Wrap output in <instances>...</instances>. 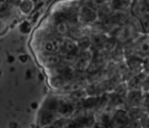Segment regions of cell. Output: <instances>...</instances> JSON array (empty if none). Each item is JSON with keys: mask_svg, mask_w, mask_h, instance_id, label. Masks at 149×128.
<instances>
[{"mask_svg": "<svg viewBox=\"0 0 149 128\" xmlns=\"http://www.w3.org/2000/svg\"><path fill=\"white\" fill-rule=\"evenodd\" d=\"M54 28H55V31L57 32V34L66 35L69 33L70 25H69V22L65 18H63L62 16H59V17L56 18L55 23H54Z\"/></svg>", "mask_w": 149, "mask_h": 128, "instance_id": "8", "label": "cell"}, {"mask_svg": "<svg viewBox=\"0 0 149 128\" xmlns=\"http://www.w3.org/2000/svg\"><path fill=\"white\" fill-rule=\"evenodd\" d=\"M98 13L94 8L90 6H82L78 9L77 22L81 24H92L97 20Z\"/></svg>", "mask_w": 149, "mask_h": 128, "instance_id": "2", "label": "cell"}, {"mask_svg": "<svg viewBox=\"0 0 149 128\" xmlns=\"http://www.w3.org/2000/svg\"><path fill=\"white\" fill-rule=\"evenodd\" d=\"M127 68L134 75L143 72V58L132 54L127 58Z\"/></svg>", "mask_w": 149, "mask_h": 128, "instance_id": "6", "label": "cell"}, {"mask_svg": "<svg viewBox=\"0 0 149 128\" xmlns=\"http://www.w3.org/2000/svg\"><path fill=\"white\" fill-rule=\"evenodd\" d=\"M131 52L132 54L142 58L149 56V34L146 33L145 35L138 39L134 43Z\"/></svg>", "mask_w": 149, "mask_h": 128, "instance_id": "3", "label": "cell"}, {"mask_svg": "<svg viewBox=\"0 0 149 128\" xmlns=\"http://www.w3.org/2000/svg\"><path fill=\"white\" fill-rule=\"evenodd\" d=\"M141 91L142 92H149V74L146 75L145 79H144L143 84H142Z\"/></svg>", "mask_w": 149, "mask_h": 128, "instance_id": "12", "label": "cell"}, {"mask_svg": "<svg viewBox=\"0 0 149 128\" xmlns=\"http://www.w3.org/2000/svg\"><path fill=\"white\" fill-rule=\"evenodd\" d=\"M93 52L87 47V49L81 50V52L77 54L74 61V68L78 71H85L89 68L93 60Z\"/></svg>", "mask_w": 149, "mask_h": 128, "instance_id": "1", "label": "cell"}, {"mask_svg": "<svg viewBox=\"0 0 149 128\" xmlns=\"http://www.w3.org/2000/svg\"><path fill=\"white\" fill-rule=\"evenodd\" d=\"M148 2H149V0H148Z\"/></svg>", "mask_w": 149, "mask_h": 128, "instance_id": "15", "label": "cell"}, {"mask_svg": "<svg viewBox=\"0 0 149 128\" xmlns=\"http://www.w3.org/2000/svg\"><path fill=\"white\" fill-rule=\"evenodd\" d=\"M8 5V0H0V11L5 10Z\"/></svg>", "mask_w": 149, "mask_h": 128, "instance_id": "14", "label": "cell"}, {"mask_svg": "<svg viewBox=\"0 0 149 128\" xmlns=\"http://www.w3.org/2000/svg\"><path fill=\"white\" fill-rule=\"evenodd\" d=\"M62 58L58 54H48L45 56V63L48 67H58L60 66Z\"/></svg>", "mask_w": 149, "mask_h": 128, "instance_id": "10", "label": "cell"}, {"mask_svg": "<svg viewBox=\"0 0 149 128\" xmlns=\"http://www.w3.org/2000/svg\"><path fill=\"white\" fill-rule=\"evenodd\" d=\"M143 72L149 74V56L143 58Z\"/></svg>", "mask_w": 149, "mask_h": 128, "instance_id": "13", "label": "cell"}, {"mask_svg": "<svg viewBox=\"0 0 149 128\" xmlns=\"http://www.w3.org/2000/svg\"><path fill=\"white\" fill-rule=\"evenodd\" d=\"M146 75L147 74L145 72H140L134 75L127 83L128 91H131V90H141L142 84H143V81L145 79Z\"/></svg>", "mask_w": 149, "mask_h": 128, "instance_id": "7", "label": "cell"}, {"mask_svg": "<svg viewBox=\"0 0 149 128\" xmlns=\"http://www.w3.org/2000/svg\"><path fill=\"white\" fill-rule=\"evenodd\" d=\"M114 126L117 127H124L127 126L130 123V117L128 115V112L123 109H119L114 113V116L110 120Z\"/></svg>", "mask_w": 149, "mask_h": 128, "instance_id": "5", "label": "cell"}, {"mask_svg": "<svg viewBox=\"0 0 149 128\" xmlns=\"http://www.w3.org/2000/svg\"><path fill=\"white\" fill-rule=\"evenodd\" d=\"M142 96H143V92L141 90H131V91H128L127 101L131 107H140Z\"/></svg>", "mask_w": 149, "mask_h": 128, "instance_id": "9", "label": "cell"}, {"mask_svg": "<svg viewBox=\"0 0 149 128\" xmlns=\"http://www.w3.org/2000/svg\"><path fill=\"white\" fill-rule=\"evenodd\" d=\"M140 108L145 114H149V92H143Z\"/></svg>", "mask_w": 149, "mask_h": 128, "instance_id": "11", "label": "cell"}, {"mask_svg": "<svg viewBox=\"0 0 149 128\" xmlns=\"http://www.w3.org/2000/svg\"><path fill=\"white\" fill-rule=\"evenodd\" d=\"M62 43L63 39L60 37H50V39L44 41L43 49L48 54H57L60 52Z\"/></svg>", "mask_w": 149, "mask_h": 128, "instance_id": "4", "label": "cell"}]
</instances>
